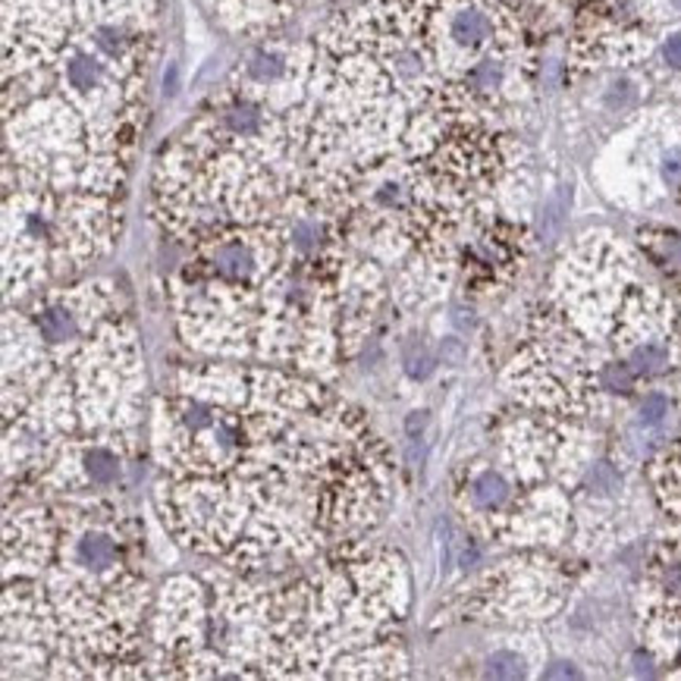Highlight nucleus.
Returning <instances> with one entry per match:
<instances>
[{
  "instance_id": "nucleus-1",
  "label": "nucleus",
  "mask_w": 681,
  "mask_h": 681,
  "mask_svg": "<svg viewBox=\"0 0 681 681\" xmlns=\"http://www.w3.org/2000/svg\"><path fill=\"white\" fill-rule=\"evenodd\" d=\"M79 559H83L85 569L104 572L117 562V543L107 534H85L79 540Z\"/></svg>"
},
{
  "instance_id": "nucleus-2",
  "label": "nucleus",
  "mask_w": 681,
  "mask_h": 681,
  "mask_svg": "<svg viewBox=\"0 0 681 681\" xmlns=\"http://www.w3.org/2000/svg\"><path fill=\"white\" fill-rule=\"evenodd\" d=\"M628 365H631V371L638 374V377H653V374H660L669 365V349L660 339H647V343H640V346L631 349Z\"/></svg>"
},
{
  "instance_id": "nucleus-3",
  "label": "nucleus",
  "mask_w": 681,
  "mask_h": 681,
  "mask_svg": "<svg viewBox=\"0 0 681 681\" xmlns=\"http://www.w3.org/2000/svg\"><path fill=\"white\" fill-rule=\"evenodd\" d=\"M472 499H475L477 509H490V512L499 509V506L509 499V484H506V477L496 475V472H484V475L472 484Z\"/></svg>"
},
{
  "instance_id": "nucleus-4",
  "label": "nucleus",
  "mask_w": 681,
  "mask_h": 681,
  "mask_svg": "<svg viewBox=\"0 0 681 681\" xmlns=\"http://www.w3.org/2000/svg\"><path fill=\"white\" fill-rule=\"evenodd\" d=\"M229 10H242L248 17H261V20H280L290 10H295L299 0H220Z\"/></svg>"
},
{
  "instance_id": "nucleus-5",
  "label": "nucleus",
  "mask_w": 681,
  "mask_h": 681,
  "mask_svg": "<svg viewBox=\"0 0 681 681\" xmlns=\"http://www.w3.org/2000/svg\"><path fill=\"white\" fill-rule=\"evenodd\" d=\"M39 331L51 343H66L76 333V317L66 309H44L39 314Z\"/></svg>"
},
{
  "instance_id": "nucleus-6",
  "label": "nucleus",
  "mask_w": 681,
  "mask_h": 681,
  "mask_svg": "<svg viewBox=\"0 0 681 681\" xmlns=\"http://www.w3.org/2000/svg\"><path fill=\"white\" fill-rule=\"evenodd\" d=\"M85 468H88L91 480H98V484H110V480H117V475H120L117 458L107 453V450H91V453L85 455Z\"/></svg>"
},
{
  "instance_id": "nucleus-7",
  "label": "nucleus",
  "mask_w": 681,
  "mask_h": 681,
  "mask_svg": "<svg viewBox=\"0 0 681 681\" xmlns=\"http://www.w3.org/2000/svg\"><path fill=\"white\" fill-rule=\"evenodd\" d=\"M635 377H638V374L631 371L628 361H616V365H606V368L599 371V387L609 392H628L631 383H635Z\"/></svg>"
},
{
  "instance_id": "nucleus-8",
  "label": "nucleus",
  "mask_w": 681,
  "mask_h": 681,
  "mask_svg": "<svg viewBox=\"0 0 681 681\" xmlns=\"http://www.w3.org/2000/svg\"><path fill=\"white\" fill-rule=\"evenodd\" d=\"M487 675L490 679H521L525 675V660L521 657H516V653H494L490 660H487Z\"/></svg>"
},
{
  "instance_id": "nucleus-9",
  "label": "nucleus",
  "mask_w": 681,
  "mask_h": 681,
  "mask_svg": "<svg viewBox=\"0 0 681 681\" xmlns=\"http://www.w3.org/2000/svg\"><path fill=\"white\" fill-rule=\"evenodd\" d=\"M406 371L418 377V380L434 371V355L424 349V343H412V346L406 349Z\"/></svg>"
},
{
  "instance_id": "nucleus-10",
  "label": "nucleus",
  "mask_w": 681,
  "mask_h": 681,
  "mask_svg": "<svg viewBox=\"0 0 681 681\" xmlns=\"http://www.w3.org/2000/svg\"><path fill=\"white\" fill-rule=\"evenodd\" d=\"M657 242V258H660V264H666V268L672 270H681V236L679 233H662L660 239H653Z\"/></svg>"
},
{
  "instance_id": "nucleus-11",
  "label": "nucleus",
  "mask_w": 681,
  "mask_h": 681,
  "mask_svg": "<svg viewBox=\"0 0 681 681\" xmlns=\"http://www.w3.org/2000/svg\"><path fill=\"white\" fill-rule=\"evenodd\" d=\"M666 414H669V399H666L662 392H650V396L640 402V421L650 424V428L660 424Z\"/></svg>"
},
{
  "instance_id": "nucleus-12",
  "label": "nucleus",
  "mask_w": 681,
  "mask_h": 681,
  "mask_svg": "<svg viewBox=\"0 0 681 681\" xmlns=\"http://www.w3.org/2000/svg\"><path fill=\"white\" fill-rule=\"evenodd\" d=\"M565 210H569V192H559V198H553L550 207H547L543 227L550 229V233H556L562 227V220H565Z\"/></svg>"
},
{
  "instance_id": "nucleus-13",
  "label": "nucleus",
  "mask_w": 681,
  "mask_h": 681,
  "mask_svg": "<svg viewBox=\"0 0 681 681\" xmlns=\"http://www.w3.org/2000/svg\"><path fill=\"white\" fill-rule=\"evenodd\" d=\"M662 587H666L669 594L681 597V559H672V562L666 565V572H662Z\"/></svg>"
},
{
  "instance_id": "nucleus-14",
  "label": "nucleus",
  "mask_w": 681,
  "mask_h": 681,
  "mask_svg": "<svg viewBox=\"0 0 681 681\" xmlns=\"http://www.w3.org/2000/svg\"><path fill=\"white\" fill-rule=\"evenodd\" d=\"M662 57H666L669 66L681 69V32H675V35L666 39V44H662Z\"/></svg>"
},
{
  "instance_id": "nucleus-15",
  "label": "nucleus",
  "mask_w": 681,
  "mask_h": 681,
  "mask_svg": "<svg viewBox=\"0 0 681 681\" xmlns=\"http://www.w3.org/2000/svg\"><path fill=\"white\" fill-rule=\"evenodd\" d=\"M666 180H672V183L681 180V151H672V154L666 158Z\"/></svg>"
},
{
  "instance_id": "nucleus-16",
  "label": "nucleus",
  "mask_w": 681,
  "mask_h": 681,
  "mask_svg": "<svg viewBox=\"0 0 681 681\" xmlns=\"http://www.w3.org/2000/svg\"><path fill=\"white\" fill-rule=\"evenodd\" d=\"M579 669H572L569 662H556V669H547V679H575Z\"/></svg>"
}]
</instances>
